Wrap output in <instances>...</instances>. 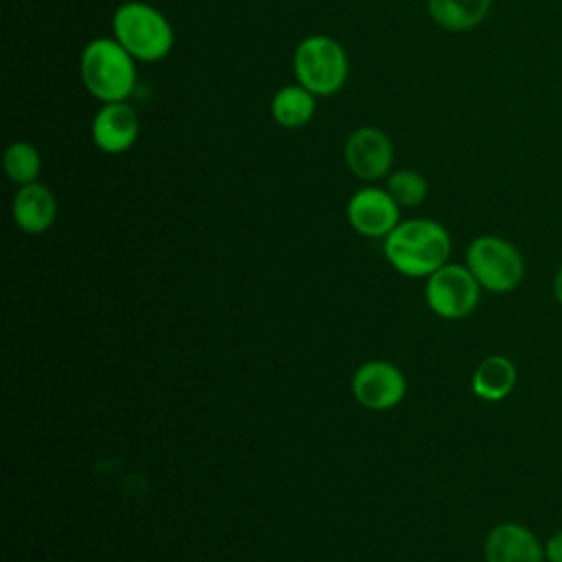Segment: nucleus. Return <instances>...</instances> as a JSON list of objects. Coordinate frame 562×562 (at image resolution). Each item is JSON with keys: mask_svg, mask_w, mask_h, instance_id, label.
Segmentation results:
<instances>
[{"mask_svg": "<svg viewBox=\"0 0 562 562\" xmlns=\"http://www.w3.org/2000/svg\"><path fill=\"white\" fill-rule=\"evenodd\" d=\"M292 72L296 83L316 97H331L347 83L349 57L340 42L329 35L314 33L296 44Z\"/></svg>", "mask_w": 562, "mask_h": 562, "instance_id": "obj_4", "label": "nucleus"}, {"mask_svg": "<svg viewBox=\"0 0 562 562\" xmlns=\"http://www.w3.org/2000/svg\"><path fill=\"white\" fill-rule=\"evenodd\" d=\"M79 77L97 101H127L138 81L136 59L114 37H94L81 48Z\"/></svg>", "mask_w": 562, "mask_h": 562, "instance_id": "obj_1", "label": "nucleus"}, {"mask_svg": "<svg viewBox=\"0 0 562 562\" xmlns=\"http://www.w3.org/2000/svg\"><path fill=\"white\" fill-rule=\"evenodd\" d=\"M465 266L481 288L490 292H512L525 277L520 250L496 235H481L465 250Z\"/></svg>", "mask_w": 562, "mask_h": 562, "instance_id": "obj_5", "label": "nucleus"}, {"mask_svg": "<svg viewBox=\"0 0 562 562\" xmlns=\"http://www.w3.org/2000/svg\"><path fill=\"white\" fill-rule=\"evenodd\" d=\"M140 134L138 112L127 101L101 103L90 123V136L99 151L116 156L134 147Z\"/></svg>", "mask_w": 562, "mask_h": 562, "instance_id": "obj_8", "label": "nucleus"}, {"mask_svg": "<svg viewBox=\"0 0 562 562\" xmlns=\"http://www.w3.org/2000/svg\"><path fill=\"white\" fill-rule=\"evenodd\" d=\"M481 285L468 266L443 263L428 277L426 301L443 318H463L474 312Z\"/></svg>", "mask_w": 562, "mask_h": 562, "instance_id": "obj_6", "label": "nucleus"}, {"mask_svg": "<svg viewBox=\"0 0 562 562\" xmlns=\"http://www.w3.org/2000/svg\"><path fill=\"white\" fill-rule=\"evenodd\" d=\"M516 380H518V373L509 358L487 356L476 364L472 373V391L481 400L498 402L514 391Z\"/></svg>", "mask_w": 562, "mask_h": 562, "instance_id": "obj_15", "label": "nucleus"}, {"mask_svg": "<svg viewBox=\"0 0 562 562\" xmlns=\"http://www.w3.org/2000/svg\"><path fill=\"white\" fill-rule=\"evenodd\" d=\"M112 37L136 61L145 64L165 59L176 44V31L169 18L143 0H127L114 9Z\"/></svg>", "mask_w": 562, "mask_h": 562, "instance_id": "obj_3", "label": "nucleus"}, {"mask_svg": "<svg viewBox=\"0 0 562 562\" xmlns=\"http://www.w3.org/2000/svg\"><path fill=\"white\" fill-rule=\"evenodd\" d=\"M351 391L356 400L373 411H386L402 402L406 393V380L397 367L384 360L364 362L353 380Z\"/></svg>", "mask_w": 562, "mask_h": 562, "instance_id": "obj_10", "label": "nucleus"}, {"mask_svg": "<svg viewBox=\"0 0 562 562\" xmlns=\"http://www.w3.org/2000/svg\"><path fill=\"white\" fill-rule=\"evenodd\" d=\"M342 158L347 169L356 178L364 182H375L391 173L393 143L389 134L380 127L362 125L347 136L342 145Z\"/></svg>", "mask_w": 562, "mask_h": 562, "instance_id": "obj_7", "label": "nucleus"}, {"mask_svg": "<svg viewBox=\"0 0 562 562\" xmlns=\"http://www.w3.org/2000/svg\"><path fill=\"white\" fill-rule=\"evenodd\" d=\"M485 562H544V547L536 533L518 522L496 525L483 544Z\"/></svg>", "mask_w": 562, "mask_h": 562, "instance_id": "obj_11", "label": "nucleus"}, {"mask_svg": "<svg viewBox=\"0 0 562 562\" xmlns=\"http://www.w3.org/2000/svg\"><path fill=\"white\" fill-rule=\"evenodd\" d=\"M553 294H555L558 303L562 305V263H560V268H558V272L553 277Z\"/></svg>", "mask_w": 562, "mask_h": 562, "instance_id": "obj_19", "label": "nucleus"}, {"mask_svg": "<svg viewBox=\"0 0 562 562\" xmlns=\"http://www.w3.org/2000/svg\"><path fill=\"white\" fill-rule=\"evenodd\" d=\"M391 198L402 206H419L428 195L426 178L415 169H397L386 176L384 187Z\"/></svg>", "mask_w": 562, "mask_h": 562, "instance_id": "obj_17", "label": "nucleus"}, {"mask_svg": "<svg viewBox=\"0 0 562 562\" xmlns=\"http://www.w3.org/2000/svg\"><path fill=\"white\" fill-rule=\"evenodd\" d=\"M492 2L494 0H426V11L437 26L450 33H465L485 22Z\"/></svg>", "mask_w": 562, "mask_h": 562, "instance_id": "obj_13", "label": "nucleus"}, {"mask_svg": "<svg viewBox=\"0 0 562 562\" xmlns=\"http://www.w3.org/2000/svg\"><path fill=\"white\" fill-rule=\"evenodd\" d=\"M347 220L367 237H386L400 224V204L382 187H362L347 202Z\"/></svg>", "mask_w": 562, "mask_h": 562, "instance_id": "obj_9", "label": "nucleus"}, {"mask_svg": "<svg viewBox=\"0 0 562 562\" xmlns=\"http://www.w3.org/2000/svg\"><path fill=\"white\" fill-rule=\"evenodd\" d=\"M316 94L301 83H288L272 94L270 114L272 121L285 130H299L307 125L316 114Z\"/></svg>", "mask_w": 562, "mask_h": 562, "instance_id": "obj_14", "label": "nucleus"}, {"mask_svg": "<svg viewBox=\"0 0 562 562\" xmlns=\"http://www.w3.org/2000/svg\"><path fill=\"white\" fill-rule=\"evenodd\" d=\"M544 558H547V562H562V529L555 531L544 542Z\"/></svg>", "mask_w": 562, "mask_h": 562, "instance_id": "obj_18", "label": "nucleus"}, {"mask_svg": "<svg viewBox=\"0 0 562 562\" xmlns=\"http://www.w3.org/2000/svg\"><path fill=\"white\" fill-rule=\"evenodd\" d=\"M11 213L18 228H22L24 233L37 235L53 226L57 217V200L46 184L35 180L18 189L11 204Z\"/></svg>", "mask_w": 562, "mask_h": 562, "instance_id": "obj_12", "label": "nucleus"}, {"mask_svg": "<svg viewBox=\"0 0 562 562\" xmlns=\"http://www.w3.org/2000/svg\"><path fill=\"white\" fill-rule=\"evenodd\" d=\"M384 255L406 277H430L450 255V235L435 220H406L386 235Z\"/></svg>", "mask_w": 562, "mask_h": 562, "instance_id": "obj_2", "label": "nucleus"}, {"mask_svg": "<svg viewBox=\"0 0 562 562\" xmlns=\"http://www.w3.org/2000/svg\"><path fill=\"white\" fill-rule=\"evenodd\" d=\"M4 173L15 184H31L37 180L42 171V156L40 149L29 140H13L2 156Z\"/></svg>", "mask_w": 562, "mask_h": 562, "instance_id": "obj_16", "label": "nucleus"}]
</instances>
